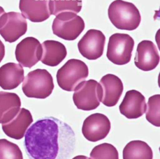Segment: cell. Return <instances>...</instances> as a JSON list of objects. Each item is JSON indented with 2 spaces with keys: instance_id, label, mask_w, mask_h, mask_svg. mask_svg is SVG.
Listing matches in <instances>:
<instances>
[{
  "instance_id": "cell-1",
  "label": "cell",
  "mask_w": 160,
  "mask_h": 159,
  "mask_svg": "<svg viewBox=\"0 0 160 159\" xmlns=\"http://www.w3.org/2000/svg\"><path fill=\"white\" fill-rule=\"evenodd\" d=\"M75 145L72 128L53 116L39 119L24 135V146L30 159H69Z\"/></svg>"
},
{
  "instance_id": "cell-2",
  "label": "cell",
  "mask_w": 160,
  "mask_h": 159,
  "mask_svg": "<svg viewBox=\"0 0 160 159\" xmlns=\"http://www.w3.org/2000/svg\"><path fill=\"white\" fill-rule=\"evenodd\" d=\"M108 17L118 29L132 31L140 24L141 16L136 6L132 3L122 0L112 1L108 8Z\"/></svg>"
},
{
  "instance_id": "cell-3",
  "label": "cell",
  "mask_w": 160,
  "mask_h": 159,
  "mask_svg": "<svg viewBox=\"0 0 160 159\" xmlns=\"http://www.w3.org/2000/svg\"><path fill=\"white\" fill-rule=\"evenodd\" d=\"M52 75L45 69L31 71L24 78L22 90L28 98L45 99L50 96L54 90Z\"/></svg>"
},
{
  "instance_id": "cell-4",
  "label": "cell",
  "mask_w": 160,
  "mask_h": 159,
  "mask_svg": "<svg viewBox=\"0 0 160 159\" xmlns=\"http://www.w3.org/2000/svg\"><path fill=\"white\" fill-rule=\"evenodd\" d=\"M89 74L87 64L78 59L67 61L57 71L56 80L59 86L63 90L73 91Z\"/></svg>"
},
{
  "instance_id": "cell-5",
  "label": "cell",
  "mask_w": 160,
  "mask_h": 159,
  "mask_svg": "<svg viewBox=\"0 0 160 159\" xmlns=\"http://www.w3.org/2000/svg\"><path fill=\"white\" fill-rule=\"evenodd\" d=\"M102 90L96 80L91 79L81 83L74 90L72 100L78 109L90 111L97 108L101 102Z\"/></svg>"
},
{
  "instance_id": "cell-6",
  "label": "cell",
  "mask_w": 160,
  "mask_h": 159,
  "mask_svg": "<svg viewBox=\"0 0 160 159\" xmlns=\"http://www.w3.org/2000/svg\"><path fill=\"white\" fill-rule=\"evenodd\" d=\"M134 46V39L129 34L114 33L109 37L106 56L115 64H126L131 59Z\"/></svg>"
},
{
  "instance_id": "cell-7",
  "label": "cell",
  "mask_w": 160,
  "mask_h": 159,
  "mask_svg": "<svg viewBox=\"0 0 160 159\" xmlns=\"http://www.w3.org/2000/svg\"><path fill=\"white\" fill-rule=\"evenodd\" d=\"M84 28L85 23L82 18L76 14L69 12L56 16L52 24L53 34L68 41L76 39Z\"/></svg>"
},
{
  "instance_id": "cell-8",
  "label": "cell",
  "mask_w": 160,
  "mask_h": 159,
  "mask_svg": "<svg viewBox=\"0 0 160 159\" xmlns=\"http://www.w3.org/2000/svg\"><path fill=\"white\" fill-rule=\"evenodd\" d=\"M27 29L26 18L18 12L5 13L0 17V34L6 42H15Z\"/></svg>"
},
{
  "instance_id": "cell-9",
  "label": "cell",
  "mask_w": 160,
  "mask_h": 159,
  "mask_svg": "<svg viewBox=\"0 0 160 159\" xmlns=\"http://www.w3.org/2000/svg\"><path fill=\"white\" fill-rule=\"evenodd\" d=\"M106 42L104 34L99 30H88L78 43L81 54L89 60L99 58L104 52Z\"/></svg>"
},
{
  "instance_id": "cell-10",
  "label": "cell",
  "mask_w": 160,
  "mask_h": 159,
  "mask_svg": "<svg viewBox=\"0 0 160 159\" xmlns=\"http://www.w3.org/2000/svg\"><path fill=\"white\" fill-rule=\"evenodd\" d=\"M111 130V122L104 114L95 113L83 121L82 133L88 141L96 142L105 138Z\"/></svg>"
},
{
  "instance_id": "cell-11",
  "label": "cell",
  "mask_w": 160,
  "mask_h": 159,
  "mask_svg": "<svg viewBox=\"0 0 160 159\" xmlns=\"http://www.w3.org/2000/svg\"><path fill=\"white\" fill-rule=\"evenodd\" d=\"M42 54L41 44L34 37H26L16 46L15 56L23 67L31 68L40 61Z\"/></svg>"
},
{
  "instance_id": "cell-12",
  "label": "cell",
  "mask_w": 160,
  "mask_h": 159,
  "mask_svg": "<svg viewBox=\"0 0 160 159\" xmlns=\"http://www.w3.org/2000/svg\"><path fill=\"white\" fill-rule=\"evenodd\" d=\"M159 54L156 46L149 40L138 43L134 57L135 66L144 71L155 69L159 63Z\"/></svg>"
},
{
  "instance_id": "cell-13",
  "label": "cell",
  "mask_w": 160,
  "mask_h": 159,
  "mask_svg": "<svg viewBox=\"0 0 160 159\" xmlns=\"http://www.w3.org/2000/svg\"><path fill=\"white\" fill-rule=\"evenodd\" d=\"M120 113L128 119H136L142 116L146 110L144 95L136 90L128 91L119 106Z\"/></svg>"
},
{
  "instance_id": "cell-14",
  "label": "cell",
  "mask_w": 160,
  "mask_h": 159,
  "mask_svg": "<svg viewBox=\"0 0 160 159\" xmlns=\"http://www.w3.org/2000/svg\"><path fill=\"white\" fill-rule=\"evenodd\" d=\"M50 0H19V8L21 14L31 22L40 23L50 16Z\"/></svg>"
},
{
  "instance_id": "cell-15",
  "label": "cell",
  "mask_w": 160,
  "mask_h": 159,
  "mask_svg": "<svg viewBox=\"0 0 160 159\" xmlns=\"http://www.w3.org/2000/svg\"><path fill=\"white\" fill-rule=\"evenodd\" d=\"M32 121L33 118L29 110L21 108L12 120L2 124V129L8 136L15 140H21L24 136Z\"/></svg>"
},
{
  "instance_id": "cell-16",
  "label": "cell",
  "mask_w": 160,
  "mask_h": 159,
  "mask_svg": "<svg viewBox=\"0 0 160 159\" xmlns=\"http://www.w3.org/2000/svg\"><path fill=\"white\" fill-rule=\"evenodd\" d=\"M99 84L102 90V103L108 107L115 106L123 92L121 80L115 74H107L101 78Z\"/></svg>"
},
{
  "instance_id": "cell-17",
  "label": "cell",
  "mask_w": 160,
  "mask_h": 159,
  "mask_svg": "<svg viewBox=\"0 0 160 159\" xmlns=\"http://www.w3.org/2000/svg\"><path fill=\"white\" fill-rule=\"evenodd\" d=\"M22 66L15 63H7L0 67V87L5 90L16 88L24 80Z\"/></svg>"
},
{
  "instance_id": "cell-18",
  "label": "cell",
  "mask_w": 160,
  "mask_h": 159,
  "mask_svg": "<svg viewBox=\"0 0 160 159\" xmlns=\"http://www.w3.org/2000/svg\"><path fill=\"white\" fill-rule=\"evenodd\" d=\"M42 54L40 61L42 63L56 66L59 64L66 57L67 50L61 42L55 40H46L41 44Z\"/></svg>"
},
{
  "instance_id": "cell-19",
  "label": "cell",
  "mask_w": 160,
  "mask_h": 159,
  "mask_svg": "<svg viewBox=\"0 0 160 159\" xmlns=\"http://www.w3.org/2000/svg\"><path fill=\"white\" fill-rule=\"evenodd\" d=\"M21 101L15 93L0 91V123L12 120L21 108Z\"/></svg>"
},
{
  "instance_id": "cell-20",
  "label": "cell",
  "mask_w": 160,
  "mask_h": 159,
  "mask_svg": "<svg viewBox=\"0 0 160 159\" xmlns=\"http://www.w3.org/2000/svg\"><path fill=\"white\" fill-rule=\"evenodd\" d=\"M123 159H152L153 152L144 141L132 140L128 143L122 151Z\"/></svg>"
},
{
  "instance_id": "cell-21",
  "label": "cell",
  "mask_w": 160,
  "mask_h": 159,
  "mask_svg": "<svg viewBox=\"0 0 160 159\" xmlns=\"http://www.w3.org/2000/svg\"><path fill=\"white\" fill-rule=\"evenodd\" d=\"M82 6V0H50L49 1L51 14L55 16L66 12L77 14L81 11Z\"/></svg>"
},
{
  "instance_id": "cell-22",
  "label": "cell",
  "mask_w": 160,
  "mask_h": 159,
  "mask_svg": "<svg viewBox=\"0 0 160 159\" xmlns=\"http://www.w3.org/2000/svg\"><path fill=\"white\" fill-rule=\"evenodd\" d=\"M146 118L152 125L160 126V95L150 96L146 104Z\"/></svg>"
},
{
  "instance_id": "cell-23",
  "label": "cell",
  "mask_w": 160,
  "mask_h": 159,
  "mask_svg": "<svg viewBox=\"0 0 160 159\" xmlns=\"http://www.w3.org/2000/svg\"><path fill=\"white\" fill-rule=\"evenodd\" d=\"M91 159H119L116 148L112 144L103 143L94 146L90 153Z\"/></svg>"
},
{
  "instance_id": "cell-24",
  "label": "cell",
  "mask_w": 160,
  "mask_h": 159,
  "mask_svg": "<svg viewBox=\"0 0 160 159\" xmlns=\"http://www.w3.org/2000/svg\"><path fill=\"white\" fill-rule=\"evenodd\" d=\"M0 159H23L22 153L16 143L0 139Z\"/></svg>"
},
{
  "instance_id": "cell-25",
  "label": "cell",
  "mask_w": 160,
  "mask_h": 159,
  "mask_svg": "<svg viewBox=\"0 0 160 159\" xmlns=\"http://www.w3.org/2000/svg\"><path fill=\"white\" fill-rule=\"evenodd\" d=\"M5 55V46L3 43L0 39V63L4 58Z\"/></svg>"
},
{
  "instance_id": "cell-26",
  "label": "cell",
  "mask_w": 160,
  "mask_h": 159,
  "mask_svg": "<svg viewBox=\"0 0 160 159\" xmlns=\"http://www.w3.org/2000/svg\"><path fill=\"white\" fill-rule=\"evenodd\" d=\"M72 159H91V158L84 155H77L73 157Z\"/></svg>"
},
{
  "instance_id": "cell-27",
  "label": "cell",
  "mask_w": 160,
  "mask_h": 159,
  "mask_svg": "<svg viewBox=\"0 0 160 159\" xmlns=\"http://www.w3.org/2000/svg\"><path fill=\"white\" fill-rule=\"evenodd\" d=\"M4 13H5V11H4V8H3L2 7L0 6V17H1L3 14H4Z\"/></svg>"
}]
</instances>
